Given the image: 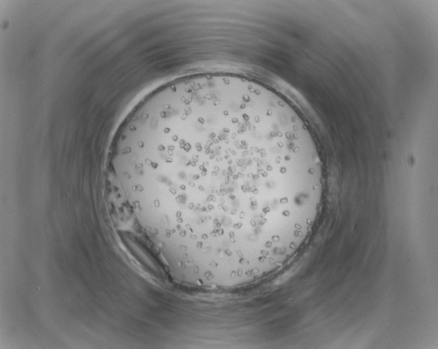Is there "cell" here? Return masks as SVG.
<instances>
[{
    "label": "cell",
    "instance_id": "6da1fadb",
    "mask_svg": "<svg viewBox=\"0 0 438 349\" xmlns=\"http://www.w3.org/2000/svg\"><path fill=\"white\" fill-rule=\"evenodd\" d=\"M114 172L170 272L209 287L249 285L280 267L307 238L323 192L301 117L260 82L222 73L148 96Z\"/></svg>",
    "mask_w": 438,
    "mask_h": 349
}]
</instances>
